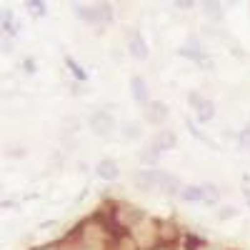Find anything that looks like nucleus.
Masks as SVG:
<instances>
[{
  "label": "nucleus",
  "instance_id": "1",
  "mask_svg": "<svg viewBox=\"0 0 250 250\" xmlns=\"http://www.w3.org/2000/svg\"><path fill=\"white\" fill-rule=\"evenodd\" d=\"M135 185L140 190H158L165 195H180V180L173 173H163V170H138L135 173Z\"/></svg>",
  "mask_w": 250,
  "mask_h": 250
},
{
  "label": "nucleus",
  "instance_id": "2",
  "mask_svg": "<svg viewBox=\"0 0 250 250\" xmlns=\"http://www.w3.org/2000/svg\"><path fill=\"white\" fill-rule=\"evenodd\" d=\"M75 15L80 20H85L88 25H98V23H103V20H110L113 18V10L108 5H90V8L75 5Z\"/></svg>",
  "mask_w": 250,
  "mask_h": 250
},
{
  "label": "nucleus",
  "instance_id": "3",
  "mask_svg": "<svg viewBox=\"0 0 250 250\" xmlns=\"http://www.w3.org/2000/svg\"><path fill=\"white\" fill-rule=\"evenodd\" d=\"M88 125H90V130H93L95 135H100V138H105V135H110V133L115 130V120H113V115L105 113V110L93 113L90 120H88Z\"/></svg>",
  "mask_w": 250,
  "mask_h": 250
},
{
  "label": "nucleus",
  "instance_id": "4",
  "mask_svg": "<svg viewBox=\"0 0 250 250\" xmlns=\"http://www.w3.org/2000/svg\"><path fill=\"white\" fill-rule=\"evenodd\" d=\"M175 145H178V138H175L173 130H158L155 138H153V145H150V148H155L158 153H163V150H173Z\"/></svg>",
  "mask_w": 250,
  "mask_h": 250
},
{
  "label": "nucleus",
  "instance_id": "5",
  "mask_svg": "<svg viewBox=\"0 0 250 250\" xmlns=\"http://www.w3.org/2000/svg\"><path fill=\"white\" fill-rule=\"evenodd\" d=\"M168 105L165 103H150L148 108H145V120H148L150 125H160V123H165V118H168Z\"/></svg>",
  "mask_w": 250,
  "mask_h": 250
},
{
  "label": "nucleus",
  "instance_id": "6",
  "mask_svg": "<svg viewBox=\"0 0 250 250\" xmlns=\"http://www.w3.org/2000/svg\"><path fill=\"white\" fill-rule=\"evenodd\" d=\"M95 173H98V178H103V180H118L120 168H118V163H115L113 158H103V160L95 165Z\"/></svg>",
  "mask_w": 250,
  "mask_h": 250
},
{
  "label": "nucleus",
  "instance_id": "7",
  "mask_svg": "<svg viewBox=\"0 0 250 250\" xmlns=\"http://www.w3.org/2000/svg\"><path fill=\"white\" fill-rule=\"evenodd\" d=\"M130 90H133L135 103H140V105H145V108L150 105V103H148V98H150L148 85H145V80H143L140 75H133V78H130Z\"/></svg>",
  "mask_w": 250,
  "mask_h": 250
},
{
  "label": "nucleus",
  "instance_id": "8",
  "mask_svg": "<svg viewBox=\"0 0 250 250\" xmlns=\"http://www.w3.org/2000/svg\"><path fill=\"white\" fill-rule=\"evenodd\" d=\"M128 50H130V55L138 58V60H145V58H148V45H145V38H143L140 33H130Z\"/></svg>",
  "mask_w": 250,
  "mask_h": 250
},
{
  "label": "nucleus",
  "instance_id": "9",
  "mask_svg": "<svg viewBox=\"0 0 250 250\" xmlns=\"http://www.w3.org/2000/svg\"><path fill=\"white\" fill-rule=\"evenodd\" d=\"M218 200H220V190H218L213 183L200 185V203H205V205H218Z\"/></svg>",
  "mask_w": 250,
  "mask_h": 250
},
{
  "label": "nucleus",
  "instance_id": "10",
  "mask_svg": "<svg viewBox=\"0 0 250 250\" xmlns=\"http://www.w3.org/2000/svg\"><path fill=\"white\" fill-rule=\"evenodd\" d=\"M195 110H198V123H208V120H213V115H215V105L210 100H203Z\"/></svg>",
  "mask_w": 250,
  "mask_h": 250
},
{
  "label": "nucleus",
  "instance_id": "11",
  "mask_svg": "<svg viewBox=\"0 0 250 250\" xmlns=\"http://www.w3.org/2000/svg\"><path fill=\"white\" fill-rule=\"evenodd\" d=\"M180 198L188 203H200V185H185L180 190Z\"/></svg>",
  "mask_w": 250,
  "mask_h": 250
},
{
  "label": "nucleus",
  "instance_id": "12",
  "mask_svg": "<svg viewBox=\"0 0 250 250\" xmlns=\"http://www.w3.org/2000/svg\"><path fill=\"white\" fill-rule=\"evenodd\" d=\"M25 8H28V13H30V15H35V18H45V13H48L45 3H40V0H28Z\"/></svg>",
  "mask_w": 250,
  "mask_h": 250
},
{
  "label": "nucleus",
  "instance_id": "13",
  "mask_svg": "<svg viewBox=\"0 0 250 250\" xmlns=\"http://www.w3.org/2000/svg\"><path fill=\"white\" fill-rule=\"evenodd\" d=\"M3 28L8 33H18V20H15L13 10H3Z\"/></svg>",
  "mask_w": 250,
  "mask_h": 250
},
{
  "label": "nucleus",
  "instance_id": "14",
  "mask_svg": "<svg viewBox=\"0 0 250 250\" xmlns=\"http://www.w3.org/2000/svg\"><path fill=\"white\" fill-rule=\"evenodd\" d=\"M158 155H160V153H158L155 148H148V150H140L138 158H140V163H145V165H155V163H158Z\"/></svg>",
  "mask_w": 250,
  "mask_h": 250
},
{
  "label": "nucleus",
  "instance_id": "15",
  "mask_svg": "<svg viewBox=\"0 0 250 250\" xmlns=\"http://www.w3.org/2000/svg\"><path fill=\"white\" fill-rule=\"evenodd\" d=\"M65 62H68V68L75 73V78H78V80H85V73H83V70L75 65V60H73V58H65Z\"/></svg>",
  "mask_w": 250,
  "mask_h": 250
},
{
  "label": "nucleus",
  "instance_id": "16",
  "mask_svg": "<svg viewBox=\"0 0 250 250\" xmlns=\"http://www.w3.org/2000/svg\"><path fill=\"white\" fill-rule=\"evenodd\" d=\"M240 145L243 148H250V125H245V128L240 130Z\"/></svg>",
  "mask_w": 250,
  "mask_h": 250
},
{
  "label": "nucleus",
  "instance_id": "17",
  "mask_svg": "<svg viewBox=\"0 0 250 250\" xmlns=\"http://www.w3.org/2000/svg\"><path fill=\"white\" fill-rule=\"evenodd\" d=\"M188 100H190V103H193V108H198V105H200V103H203L205 98H200L198 93H190V95H188Z\"/></svg>",
  "mask_w": 250,
  "mask_h": 250
},
{
  "label": "nucleus",
  "instance_id": "18",
  "mask_svg": "<svg viewBox=\"0 0 250 250\" xmlns=\"http://www.w3.org/2000/svg\"><path fill=\"white\" fill-rule=\"evenodd\" d=\"M123 133H125V135H130V138H135V135H138V133H140V130H138V128H135V125H133V123H130V128H125V130H123Z\"/></svg>",
  "mask_w": 250,
  "mask_h": 250
},
{
  "label": "nucleus",
  "instance_id": "19",
  "mask_svg": "<svg viewBox=\"0 0 250 250\" xmlns=\"http://www.w3.org/2000/svg\"><path fill=\"white\" fill-rule=\"evenodd\" d=\"M175 5H178V8H190V5H195V3H193V0H185V3H183V0H178Z\"/></svg>",
  "mask_w": 250,
  "mask_h": 250
},
{
  "label": "nucleus",
  "instance_id": "20",
  "mask_svg": "<svg viewBox=\"0 0 250 250\" xmlns=\"http://www.w3.org/2000/svg\"><path fill=\"white\" fill-rule=\"evenodd\" d=\"M25 68H28V73H35V62L33 60H25Z\"/></svg>",
  "mask_w": 250,
  "mask_h": 250
}]
</instances>
